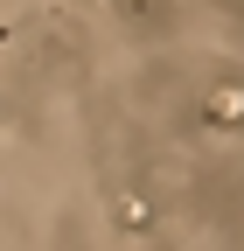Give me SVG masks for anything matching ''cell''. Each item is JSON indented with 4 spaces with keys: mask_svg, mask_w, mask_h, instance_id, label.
<instances>
[{
    "mask_svg": "<svg viewBox=\"0 0 244 251\" xmlns=\"http://www.w3.org/2000/svg\"><path fill=\"white\" fill-rule=\"evenodd\" d=\"M202 119L217 126V133H244V84H217L202 98Z\"/></svg>",
    "mask_w": 244,
    "mask_h": 251,
    "instance_id": "1",
    "label": "cell"
},
{
    "mask_svg": "<svg viewBox=\"0 0 244 251\" xmlns=\"http://www.w3.org/2000/svg\"><path fill=\"white\" fill-rule=\"evenodd\" d=\"M119 224H126V230H146V224H154V202H146V196H119Z\"/></svg>",
    "mask_w": 244,
    "mask_h": 251,
    "instance_id": "2",
    "label": "cell"
}]
</instances>
